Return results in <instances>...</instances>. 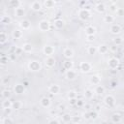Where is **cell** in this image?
<instances>
[{
  "instance_id": "1",
  "label": "cell",
  "mask_w": 124,
  "mask_h": 124,
  "mask_svg": "<svg viewBox=\"0 0 124 124\" xmlns=\"http://www.w3.org/2000/svg\"><path fill=\"white\" fill-rule=\"evenodd\" d=\"M90 16H91V14L88 9H80L78 11V17L81 20H87Z\"/></svg>"
},
{
  "instance_id": "2",
  "label": "cell",
  "mask_w": 124,
  "mask_h": 124,
  "mask_svg": "<svg viewBox=\"0 0 124 124\" xmlns=\"http://www.w3.org/2000/svg\"><path fill=\"white\" fill-rule=\"evenodd\" d=\"M28 68H29V70H31L33 72H37V71H40L41 70V64L37 60H32V61L29 62Z\"/></svg>"
},
{
  "instance_id": "3",
  "label": "cell",
  "mask_w": 124,
  "mask_h": 124,
  "mask_svg": "<svg viewBox=\"0 0 124 124\" xmlns=\"http://www.w3.org/2000/svg\"><path fill=\"white\" fill-rule=\"evenodd\" d=\"M49 27H50V23H49V21H47V20H46V19L41 20V21L39 22V29H40L41 31H43V32L47 31V30L49 29Z\"/></svg>"
},
{
  "instance_id": "4",
  "label": "cell",
  "mask_w": 124,
  "mask_h": 124,
  "mask_svg": "<svg viewBox=\"0 0 124 124\" xmlns=\"http://www.w3.org/2000/svg\"><path fill=\"white\" fill-rule=\"evenodd\" d=\"M108 65L110 69H116L119 65V59L116 57H111L108 61Z\"/></svg>"
},
{
  "instance_id": "5",
  "label": "cell",
  "mask_w": 124,
  "mask_h": 124,
  "mask_svg": "<svg viewBox=\"0 0 124 124\" xmlns=\"http://www.w3.org/2000/svg\"><path fill=\"white\" fill-rule=\"evenodd\" d=\"M104 102H105V104H106L107 106L112 107V106H114V104H115V99H114V97H113L112 95H108V96L105 97Z\"/></svg>"
},
{
  "instance_id": "6",
  "label": "cell",
  "mask_w": 124,
  "mask_h": 124,
  "mask_svg": "<svg viewBox=\"0 0 124 124\" xmlns=\"http://www.w3.org/2000/svg\"><path fill=\"white\" fill-rule=\"evenodd\" d=\"M79 68H80V70H81L82 72L87 73V72H89V71L91 70V64H90L89 62L84 61V62H81V63H80Z\"/></svg>"
},
{
  "instance_id": "7",
  "label": "cell",
  "mask_w": 124,
  "mask_h": 124,
  "mask_svg": "<svg viewBox=\"0 0 124 124\" xmlns=\"http://www.w3.org/2000/svg\"><path fill=\"white\" fill-rule=\"evenodd\" d=\"M14 91H15L16 94H23V93L25 92V88H24V86H23L22 84L17 83V84L15 85V87H14Z\"/></svg>"
},
{
  "instance_id": "8",
  "label": "cell",
  "mask_w": 124,
  "mask_h": 124,
  "mask_svg": "<svg viewBox=\"0 0 124 124\" xmlns=\"http://www.w3.org/2000/svg\"><path fill=\"white\" fill-rule=\"evenodd\" d=\"M45 63H46V66L47 68H52V67L55 65V59H54L52 56H48V57L46 58Z\"/></svg>"
},
{
  "instance_id": "9",
  "label": "cell",
  "mask_w": 124,
  "mask_h": 124,
  "mask_svg": "<svg viewBox=\"0 0 124 124\" xmlns=\"http://www.w3.org/2000/svg\"><path fill=\"white\" fill-rule=\"evenodd\" d=\"M54 52V47L52 46H46L44 47V53L48 57V56H51Z\"/></svg>"
},
{
  "instance_id": "10",
  "label": "cell",
  "mask_w": 124,
  "mask_h": 124,
  "mask_svg": "<svg viewBox=\"0 0 124 124\" xmlns=\"http://www.w3.org/2000/svg\"><path fill=\"white\" fill-rule=\"evenodd\" d=\"M59 91H60V87L58 84H51L48 87V92L50 94H57L59 93Z\"/></svg>"
},
{
  "instance_id": "11",
  "label": "cell",
  "mask_w": 124,
  "mask_h": 124,
  "mask_svg": "<svg viewBox=\"0 0 124 124\" xmlns=\"http://www.w3.org/2000/svg\"><path fill=\"white\" fill-rule=\"evenodd\" d=\"M63 55H64L65 58L70 59V58H72V57L74 56V51H73V49H71L70 47H66V48L63 50Z\"/></svg>"
},
{
  "instance_id": "12",
  "label": "cell",
  "mask_w": 124,
  "mask_h": 124,
  "mask_svg": "<svg viewBox=\"0 0 124 124\" xmlns=\"http://www.w3.org/2000/svg\"><path fill=\"white\" fill-rule=\"evenodd\" d=\"M109 31L112 34H119L121 31V27L118 24H111L109 27Z\"/></svg>"
},
{
  "instance_id": "13",
  "label": "cell",
  "mask_w": 124,
  "mask_h": 124,
  "mask_svg": "<svg viewBox=\"0 0 124 124\" xmlns=\"http://www.w3.org/2000/svg\"><path fill=\"white\" fill-rule=\"evenodd\" d=\"M65 77H66L67 79L73 80V79H75V78H77V73H76L75 71H73V70H70V71H67V72H66Z\"/></svg>"
},
{
  "instance_id": "14",
  "label": "cell",
  "mask_w": 124,
  "mask_h": 124,
  "mask_svg": "<svg viewBox=\"0 0 124 124\" xmlns=\"http://www.w3.org/2000/svg\"><path fill=\"white\" fill-rule=\"evenodd\" d=\"M41 105H42V107H44V108H48V107H50V99L49 98H47V97H43L42 99H41Z\"/></svg>"
},
{
  "instance_id": "15",
  "label": "cell",
  "mask_w": 124,
  "mask_h": 124,
  "mask_svg": "<svg viewBox=\"0 0 124 124\" xmlns=\"http://www.w3.org/2000/svg\"><path fill=\"white\" fill-rule=\"evenodd\" d=\"M19 25H20V27H21L23 30H27V29H29V28H30L31 23H30V21H29L28 19H23V20H21V21H20Z\"/></svg>"
},
{
  "instance_id": "16",
  "label": "cell",
  "mask_w": 124,
  "mask_h": 124,
  "mask_svg": "<svg viewBox=\"0 0 124 124\" xmlns=\"http://www.w3.org/2000/svg\"><path fill=\"white\" fill-rule=\"evenodd\" d=\"M30 7H31V9L34 10V11H40V10L42 9V4H41L39 1H34V2H32V3L30 4Z\"/></svg>"
},
{
  "instance_id": "17",
  "label": "cell",
  "mask_w": 124,
  "mask_h": 124,
  "mask_svg": "<svg viewBox=\"0 0 124 124\" xmlns=\"http://www.w3.org/2000/svg\"><path fill=\"white\" fill-rule=\"evenodd\" d=\"M95 32H96V28L94 26H91L90 25V26H87L85 28V33H86L87 36H94Z\"/></svg>"
},
{
  "instance_id": "18",
  "label": "cell",
  "mask_w": 124,
  "mask_h": 124,
  "mask_svg": "<svg viewBox=\"0 0 124 124\" xmlns=\"http://www.w3.org/2000/svg\"><path fill=\"white\" fill-rule=\"evenodd\" d=\"M90 82L93 83V84H95V85H99L100 82H101V78H100L99 76L93 75V76H91V78H90Z\"/></svg>"
},
{
  "instance_id": "19",
  "label": "cell",
  "mask_w": 124,
  "mask_h": 124,
  "mask_svg": "<svg viewBox=\"0 0 124 124\" xmlns=\"http://www.w3.org/2000/svg\"><path fill=\"white\" fill-rule=\"evenodd\" d=\"M13 106V102L10 101L9 99H5L3 102H2V108H11Z\"/></svg>"
},
{
  "instance_id": "20",
  "label": "cell",
  "mask_w": 124,
  "mask_h": 124,
  "mask_svg": "<svg viewBox=\"0 0 124 124\" xmlns=\"http://www.w3.org/2000/svg\"><path fill=\"white\" fill-rule=\"evenodd\" d=\"M53 25L56 29H61L64 26V21L62 19H55L53 22Z\"/></svg>"
},
{
  "instance_id": "21",
  "label": "cell",
  "mask_w": 124,
  "mask_h": 124,
  "mask_svg": "<svg viewBox=\"0 0 124 124\" xmlns=\"http://www.w3.org/2000/svg\"><path fill=\"white\" fill-rule=\"evenodd\" d=\"M22 49H23V51H24V52L29 53V52H31V51H32L33 46H32V45H31V44L25 43V44H23V46H22Z\"/></svg>"
},
{
  "instance_id": "22",
  "label": "cell",
  "mask_w": 124,
  "mask_h": 124,
  "mask_svg": "<svg viewBox=\"0 0 124 124\" xmlns=\"http://www.w3.org/2000/svg\"><path fill=\"white\" fill-rule=\"evenodd\" d=\"M98 51L102 54H105L108 51V46L107 45H100L99 47H98Z\"/></svg>"
},
{
  "instance_id": "23",
  "label": "cell",
  "mask_w": 124,
  "mask_h": 124,
  "mask_svg": "<svg viewBox=\"0 0 124 124\" xmlns=\"http://www.w3.org/2000/svg\"><path fill=\"white\" fill-rule=\"evenodd\" d=\"M24 14H25V11H24L23 8L18 7V8H16V9H15V15H16V16H23Z\"/></svg>"
},
{
  "instance_id": "24",
  "label": "cell",
  "mask_w": 124,
  "mask_h": 124,
  "mask_svg": "<svg viewBox=\"0 0 124 124\" xmlns=\"http://www.w3.org/2000/svg\"><path fill=\"white\" fill-rule=\"evenodd\" d=\"M97 51H98V48H97L96 46H89L88 48H87V52H88V54H90V55L96 54Z\"/></svg>"
},
{
  "instance_id": "25",
  "label": "cell",
  "mask_w": 124,
  "mask_h": 124,
  "mask_svg": "<svg viewBox=\"0 0 124 124\" xmlns=\"http://www.w3.org/2000/svg\"><path fill=\"white\" fill-rule=\"evenodd\" d=\"M63 68H64L65 70H67V71L72 70V68H73V62H71V61H69V60L65 61V62L63 63Z\"/></svg>"
},
{
  "instance_id": "26",
  "label": "cell",
  "mask_w": 124,
  "mask_h": 124,
  "mask_svg": "<svg viewBox=\"0 0 124 124\" xmlns=\"http://www.w3.org/2000/svg\"><path fill=\"white\" fill-rule=\"evenodd\" d=\"M111 121L114 122V123H119V122L121 121V116H120V114H118V113H113V114L111 115Z\"/></svg>"
},
{
  "instance_id": "27",
  "label": "cell",
  "mask_w": 124,
  "mask_h": 124,
  "mask_svg": "<svg viewBox=\"0 0 124 124\" xmlns=\"http://www.w3.org/2000/svg\"><path fill=\"white\" fill-rule=\"evenodd\" d=\"M96 11L97 12H99V13H104L105 12V10H106V6L103 4V3H98L97 5H96Z\"/></svg>"
},
{
  "instance_id": "28",
  "label": "cell",
  "mask_w": 124,
  "mask_h": 124,
  "mask_svg": "<svg viewBox=\"0 0 124 124\" xmlns=\"http://www.w3.org/2000/svg\"><path fill=\"white\" fill-rule=\"evenodd\" d=\"M93 95H94V93H93V91L91 90V89H85V91H84V97L86 98V99H92L93 98Z\"/></svg>"
},
{
  "instance_id": "29",
  "label": "cell",
  "mask_w": 124,
  "mask_h": 124,
  "mask_svg": "<svg viewBox=\"0 0 124 124\" xmlns=\"http://www.w3.org/2000/svg\"><path fill=\"white\" fill-rule=\"evenodd\" d=\"M13 37L15 39H20L22 37V32L18 29H16V30L13 31Z\"/></svg>"
},
{
  "instance_id": "30",
  "label": "cell",
  "mask_w": 124,
  "mask_h": 124,
  "mask_svg": "<svg viewBox=\"0 0 124 124\" xmlns=\"http://www.w3.org/2000/svg\"><path fill=\"white\" fill-rule=\"evenodd\" d=\"M7 41H8V35L5 32H1V34H0V43L2 45H4Z\"/></svg>"
},
{
  "instance_id": "31",
  "label": "cell",
  "mask_w": 124,
  "mask_h": 124,
  "mask_svg": "<svg viewBox=\"0 0 124 124\" xmlns=\"http://www.w3.org/2000/svg\"><path fill=\"white\" fill-rule=\"evenodd\" d=\"M1 22L3 24H9V23H11V17L9 16H1Z\"/></svg>"
},
{
  "instance_id": "32",
  "label": "cell",
  "mask_w": 124,
  "mask_h": 124,
  "mask_svg": "<svg viewBox=\"0 0 124 124\" xmlns=\"http://www.w3.org/2000/svg\"><path fill=\"white\" fill-rule=\"evenodd\" d=\"M105 92V87L103 86V85H97L96 86V88H95V93H97V94H103Z\"/></svg>"
},
{
  "instance_id": "33",
  "label": "cell",
  "mask_w": 124,
  "mask_h": 124,
  "mask_svg": "<svg viewBox=\"0 0 124 124\" xmlns=\"http://www.w3.org/2000/svg\"><path fill=\"white\" fill-rule=\"evenodd\" d=\"M104 20H105L106 23H112L113 20H114V17L112 16H110V15H107V16H105Z\"/></svg>"
},
{
  "instance_id": "34",
  "label": "cell",
  "mask_w": 124,
  "mask_h": 124,
  "mask_svg": "<svg viewBox=\"0 0 124 124\" xmlns=\"http://www.w3.org/2000/svg\"><path fill=\"white\" fill-rule=\"evenodd\" d=\"M62 120H63L64 123H68V122H70L72 120V116L70 114H68V113H65V114L62 115Z\"/></svg>"
},
{
  "instance_id": "35",
  "label": "cell",
  "mask_w": 124,
  "mask_h": 124,
  "mask_svg": "<svg viewBox=\"0 0 124 124\" xmlns=\"http://www.w3.org/2000/svg\"><path fill=\"white\" fill-rule=\"evenodd\" d=\"M44 4H45V6L46 8H52L55 5V2L54 1H51V0H46V1L44 2Z\"/></svg>"
},
{
  "instance_id": "36",
  "label": "cell",
  "mask_w": 124,
  "mask_h": 124,
  "mask_svg": "<svg viewBox=\"0 0 124 124\" xmlns=\"http://www.w3.org/2000/svg\"><path fill=\"white\" fill-rule=\"evenodd\" d=\"M19 4H20V2L17 1V0H12V1H10V5L13 6L14 8H16V9L19 7Z\"/></svg>"
},
{
  "instance_id": "37",
  "label": "cell",
  "mask_w": 124,
  "mask_h": 124,
  "mask_svg": "<svg viewBox=\"0 0 124 124\" xmlns=\"http://www.w3.org/2000/svg\"><path fill=\"white\" fill-rule=\"evenodd\" d=\"M20 107H21V103H20V102H18V101L13 102V106H12L13 108H15V109H18V108H20Z\"/></svg>"
},
{
  "instance_id": "38",
  "label": "cell",
  "mask_w": 124,
  "mask_h": 124,
  "mask_svg": "<svg viewBox=\"0 0 124 124\" xmlns=\"http://www.w3.org/2000/svg\"><path fill=\"white\" fill-rule=\"evenodd\" d=\"M2 124H14V121H13V119H11L10 117H5V118L2 120Z\"/></svg>"
},
{
  "instance_id": "39",
  "label": "cell",
  "mask_w": 124,
  "mask_h": 124,
  "mask_svg": "<svg viewBox=\"0 0 124 124\" xmlns=\"http://www.w3.org/2000/svg\"><path fill=\"white\" fill-rule=\"evenodd\" d=\"M116 15L118 16H124V9L123 8H117L116 10Z\"/></svg>"
},
{
  "instance_id": "40",
  "label": "cell",
  "mask_w": 124,
  "mask_h": 124,
  "mask_svg": "<svg viewBox=\"0 0 124 124\" xmlns=\"http://www.w3.org/2000/svg\"><path fill=\"white\" fill-rule=\"evenodd\" d=\"M68 97H69V99H74V98H77V93H76L75 91L71 90V91H69V92H68Z\"/></svg>"
},
{
  "instance_id": "41",
  "label": "cell",
  "mask_w": 124,
  "mask_h": 124,
  "mask_svg": "<svg viewBox=\"0 0 124 124\" xmlns=\"http://www.w3.org/2000/svg\"><path fill=\"white\" fill-rule=\"evenodd\" d=\"M113 42H114V44H115L116 46H119V45H121V44L123 43V39H122L121 37H118V38L114 39Z\"/></svg>"
},
{
  "instance_id": "42",
  "label": "cell",
  "mask_w": 124,
  "mask_h": 124,
  "mask_svg": "<svg viewBox=\"0 0 124 124\" xmlns=\"http://www.w3.org/2000/svg\"><path fill=\"white\" fill-rule=\"evenodd\" d=\"M10 91L9 90H4L3 92H2V97H4L5 99H9V97H10Z\"/></svg>"
},
{
  "instance_id": "43",
  "label": "cell",
  "mask_w": 124,
  "mask_h": 124,
  "mask_svg": "<svg viewBox=\"0 0 124 124\" xmlns=\"http://www.w3.org/2000/svg\"><path fill=\"white\" fill-rule=\"evenodd\" d=\"M90 117H91V119H96L98 117V112L95 110L90 111Z\"/></svg>"
},
{
  "instance_id": "44",
  "label": "cell",
  "mask_w": 124,
  "mask_h": 124,
  "mask_svg": "<svg viewBox=\"0 0 124 124\" xmlns=\"http://www.w3.org/2000/svg\"><path fill=\"white\" fill-rule=\"evenodd\" d=\"M23 51V49H22V47H16V49H15V54H21V52Z\"/></svg>"
},
{
  "instance_id": "45",
  "label": "cell",
  "mask_w": 124,
  "mask_h": 124,
  "mask_svg": "<svg viewBox=\"0 0 124 124\" xmlns=\"http://www.w3.org/2000/svg\"><path fill=\"white\" fill-rule=\"evenodd\" d=\"M83 118H85V119H91V117H90V112H84V113H83Z\"/></svg>"
},
{
  "instance_id": "46",
  "label": "cell",
  "mask_w": 124,
  "mask_h": 124,
  "mask_svg": "<svg viewBox=\"0 0 124 124\" xmlns=\"http://www.w3.org/2000/svg\"><path fill=\"white\" fill-rule=\"evenodd\" d=\"M77 98H74V99H70V105H77Z\"/></svg>"
},
{
  "instance_id": "47",
  "label": "cell",
  "mask_w": 124,
  "mask_h": 124,
  "mask_svg": "<svg viewBox=\"0 0 124 124\" xmlns=\"http://www.w3.org/2000/svg\"><path fill=\"white\" fill-rule=\"evenodd\" d=\"M83 104H84L83 100H78V102H77V106H78V107L83 106Z\"/></svg>"
},
{
  "instance_id": "48",
  "label": "cell",
  "mask_w": 124,
  "mask_h": 124,
  "mask_svg": "<svg viewBox=\"0 0 124 124\" xmlns=\"http://www.w3.org/2000/svg\"><path fill=\"white\" fill-rule=\"evenodd\" d=\"M48 124H59V122L56 119H51L48 121Z\"/></svg>"
},
{
  "instance_id": "49",
  "label": "cell",
  "mask_w": 124,
  "mask_h": 124,
  "mask_svg": "<svg viewBox=\"0 0 124 124\" xmlns=\"http://www.w3.org/2000/svg\"><path fill=\"white\" fill-rule=\"evenodd\" d=\"M72 121L73 122H78L79 121V117L78 116H73L72 117Z\"/></svg>"
},
{
  "instance_id": "50",
  "label": "cell",
  "mask_w": 124,
  "mask_h": 124,
  "mask_svg": "<svg viewBox=\"0 0 124 124\" xmlns=\"http://www.w3.org/2000/svg\"><path fill=\"white\" fill-rule=\"evenodd\" d=\"M95 111H97V112H99L100 110H101V106L100 105H96L95 106V109H94Z\"/></svg>"
},
{
  "instance_id": "51",
  "label": "cell",
  "mask_w": 124,
  "mask_h": 124,
  "mask_svg": "<svg viewBox=\"0 0 124 124\" xmlns=\"http://www.w3.org/2000/svg\"><path fill=\"white\" fill-rule=\"evenodd\" d=\"M3 109H4V112H5L6 114H8V115H9V114L11 113V111H12L11 108H3Z\"/></svg>"
},
{
  "instance_id": "52",
  "label": "cell",
  "mask_w": 124,
  "mask_h": 124,
  "mask_svg": "<svg viewBox=\"0 0 124 124\" xmlns=\"http://www.w3.org/2000/svg\"><path fill=\"white\" fill-rule=\"evenodd\" d=\"M6 61H7V58H6L5 56H2V58H1V62H2V64H5Z\"/></svg>"
},
{
  "instance_id": "53",
  "label": "cell",
  "mask_w": 124,
  "mask_h": 124,
  "mask_svg": "<svg viewBox=\"0 0 124 124\" xmlns=\"http://www.w3.org/2000/svg\"><path fill=\"white\" fill-rule=\"evenodd\" d=\"M87 40L88 41H93L94 40V36H87Z\"/></svg>"
},
{
  "instance_id": "54",
  "label": "cell",
  "mask_w": 124,
  "mask_h": 124,
  "mask_svg": "<svg viewBox=\"0 0 124 124\" xmlns=\"http://www.w3.org/2000/svg\"><path fill=\"white\" fill-rule=\"evenodd\" d=\"M8 81H9L8 78H5V79H4V83H6V82H8Z\"/></svg>"
},
{
  "instance_id": "55",
  "label": "cell",
  "mask_w": 124,
  "mask_h": 124,
  "mask_svg": "<svg viewBox=\"0 0 124 124\" xmlns=\"http://www.w3.org/2000/svg\"><path fill=\"white\" fill-rule=\"evenodd\" d=\"M64 124H67V123H64Z\"/></svg>"
}]
</instances>
